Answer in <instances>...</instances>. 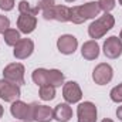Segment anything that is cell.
<instances>
[{
	"label": "cell",
	"instance_id": "1",
	"mask_svg": "<svg viewBox=\"0 0 122 122\" xmlns=\"http://www.w3.org/2000/svg\"><path fill=\"white\" fill-rule=\"evenodd\" d=\"M101 11L98 1H88L81 6H75L71 9V20L74 24H81L90 19H95Z\"/></svg>",
	"mask_w": 122,
	"mask_h": 122
},
{
	"label": "cell",
	"instance_id": "2",
	"mask_svg": "<svg viewBox=\"0 0 122 122\" xmlns=\"http://www.w3.org/2000/svg\"><path fill=\"white\" fill-rule=\"evenodd\" d=\"M115 24V19L112 14L109 13H105L104 16H101L99 19H97L95 21H92L88 27V34L90 37L97 40V38H101L104 37L108 31L111 30Z\"/></svg>",
	"mask_w": 122,
	"mask_h": 122
},
{
	"label": "cell",
	"instance_id": "3",
	"mask_svg": "<svg viewBox=\"0 0 122 122\" xmlns=\"http://www.w3.org/2000/svg\"><path fill=\"white\" fill-rule=\"evenodd\" d=\"M3 80L16 84V85H23L24 84V65L20 62H11L4 67L3 70Z\"/></svg>",
	"mask_w": 122,
	"mask_h": 122
},
{
	"label": "cell",
	"instance_id": "4",
	"mask_svg": "<svg viewBox=\"0 0 122 122\" xmlns=\"http://www.w3.org/2000/svg\"><path fill=\"white\" fill-rule=\"evenodd\" d=\"M114 77V70L107 62H99L92 71V80L98 85H107Z\"/></svg>",
	"mask_w": 122,
	"mask_h": 122
},
{
	"label": "cell",
	"instance_id": "5",
	"mask_svg": "<svg viewBox=\"0 0 122 122\" xmlns=\"http://www.w3.org/2000/svg\"><path fill=\"white\" fill-rule=\"evenodd\" d=\"M21 91L20 87L16 84H11L6 80H0V98L4 102H14L20 98Z\"/></svg>",
	"mask_w": 122,
	"mask_h": 122
},
{
	"label": "cell",
	"instance_id": "6",
	"mask_svg": "<svg viewBox=\"0 0 122 122\" xmlns=\"http://www.w3.org/2000/svg\"><path fill=\"white\" fill-rule=\"evenodd\" d=\"M97 115H98L97 107L91 101L81 102L77 108L78 122H97Z\"/></svg>",
	"mask_w": 122,
	"mask_h": 122
},
{
	"label": "cell",
	"instance_id": "7",
	"mask_svg": "<svg viewBox=\"0 0 122 122\" xmlns=\"http://www.w3.org/2000/svg\"><path fill=\"white\" fill-rule=\"evenodd\" d=\"M104 54L105 57L115 60L118 57H121L122 54V41L121 38H118L117 36H111L105 40L104 43Z\"/></svg>",
	"mask_w": 122,
	"mask_h": 122
},
{
	"label": "cell",
	"instance_id": "8",
	"mask_svg": "<svg viewBox=\"0 0 122 122\" xmlns=\"http://www.w3.org/2000/svg\"><path fill=\"white\" fill-rule=\"evenodd\" d=\"M62 97L68 104H77L82 98V91L75 81H68L62 85Z\"/></svg>",
	"mask_w": 122,
	"mask_h": 122
},
{
	"label": "cell",
	"instance_id": "9",
	"mask_svg": "<svg viewBox=\"0 0 122 122\" xmlns=\"http://www.w3.org/2000/svg\"><path fill=\"white\" fill-rule=\"evenodd\" d=\"M77 47H78V40L72 34H64L57 40V48L61 54H65V56L74 54Z\"/></svg>",
	"mask_w": 122,
	"mask_h": 122
},
{
	"label": "cell",
	"instance_id": "10",
	"mask_svg": "<svg viewBox=\"0 0 122 122\" xmlns=\"http://www.w3.org/2000/svg\"><path fill=\"white\" fill-rule=\"evenodd\" d=\"M34 51V43L31 38H21L16 46H14V50H13V54L17 60H24V58H29Z\"/></svg>",
	"mask_w": 122,
	"mask_h": 122
},
{
	"label": "cell",
	"instance_id": "11",
	"mask_svg": "<svg viewBox=\"0 0 122 122\" xmlns=\"http://www.w3.org/2000/svg\"><path fill=\"white\" fill-rule=\"evenodd\" d=\"M10 112L14 118L17 119H21L24 122H29V114H30V104H26L20 99L11 102V107H10Z\"/></svg>",
	"mask_w": 122,
	"mask_h": 122
},
{
	"label": "cell",
	"instance_id": "12",
	"mask_svg": "<svg viewBox=\"0 0 122 122\" xmlns=\"http://www.w3.org/2000/svg\"><path fill=\"white\" fill-rule=\"evenodd\" d=\"M17 27L24 34H30L37 27V17L31 14H20L17 19Z\"/></svg>",
	"mask_w": 122,
	"mask_h": 122
},
{
	"label": "cell",
	"instance_id": "13",
	"mask_svg": "<svg viewBox=\"0 0 122 122\" xmlns=\"http://www.w3.org/2000/svg\"><path fill=\"white\" fill-rule=\"evenodd\" d=\"M81 56L88 61L97 60L99 56V46L95 40H88L81 47Z\"/></svg>",
	"mask_w": 122,
	"mask_h": 122
},
{
	"label": "cell",
	"instance_id": "14",
	"mask_svg": "<svg viewBox=\"0 0 122 122\" xmlns=\"http://www.w3.org/2000/svg\"><path fill=\"white\" fill-rule=\"evenodd\" d=\"M54 119L58 122H68L71 118H72V109L70 107L68 102H62V104H58L54 109Z\"/></svg>",
	"mask_w": 122,
	"mask_h": 122
},
{
	"label": "cell",
	"instance_id": "15",
	"mask_svg": "<svg viewBox=\"0 0 122 122\" xmlns=\"http://www.w3.org/2000/svg\"><path fill=\"white\" fill-rule=\"evenodd\" d=\"M54 119V112L50 107L47 105H40L36 104V111H34V121L37 122H51Z\"/></svg>",
	"mask_w": 122,
	"mask_h": 122
},
{
	"label": "cell",
	"instance_id": "16",
	"mask_svg": "<svg viewBox=\"0 0 122 122\" xmlns=\"http://www.w3.org/2000/svg\"><path fill=\"white\" fill-rule=\"evenodd\" d=\"M38 9L46 20H54V9H56L54 0H41L38 3Z\"/></svg>",
	"mask_w": 122,
	"mask_h": 122
},
{
	"label": "cell",
	"instance_id": "17",
	"mask_svg": "<svg viewBox=\"0 0 122 122\" xmlns=\"http://www.w3.org/2000/svg\"><path fill=\"white\" fill-rule=\"evenodd\" d=\"M31 78H33L34 84L38 85V87L50 84L48 82V70H46V68H37V70H34L33 74H31Z\"/></svg>",
	"mask_w": 122,
	"mask_h": 122
},
{
	"label": "cell",
	"instance_id": "18",
	"mask_svg": "<svg viewBox=\"0 0 122 122\" xmlns=\"http://www.w3.org/2000/svg\"><path fill=\"white\" fill-rule=\"evenodd\" d=\"M54 20L61 21V23H67L71 20V9L67 6H57L54 9Z\"/></svg>",
	"mask_w": 122,
	"mask_h": 122
},
{
	"label": "cell",
	"instance_id": "19",
	"mask_svg": "<svg viewBox=\"0 0 122 122\" xmlns=\"http://www.w3.org/2000/svg\"><path fill=\"white\" fill-rule=\"evenodd\" d=\"M3 38H4V43L7 46H13V47L21 40L20 31H17L16 29H7V30L3 33Z\"/></svg>",
	"mask_w": 122,
	"mask_h": 122
},
{
	"label": "cell",
	"instance_id": "20",
	"mask_svg": "<svg viewBox=\"0 0 122 122\" xmlns=\"http://www.w3.org/2000/svg\"><path fill=\"white\" fill-rule=\"evenodd\" d=\"M48 82L53 87H61L64 85V74L61 72L60 70H48Z\"/></svg>",
	"mask_w": 122,
	"mask_h": 122
},
{
	"label": "cell",
	"instance_id": "21",
	"mask_svg": "<svg viewBox=\"0 0 122 122\" xmlns=\"http://www.w3.org/2000/svg\"><path fill=\"white\" fill-rule=\"evenodd\" d=\"M40 98L43 101H53L56 98V87H53L51 84H47V85H43L40 87Z\"/></svg>",
	"mask_w": 122,
	"mask_h": 122
},
{
	"label": "cell",
	"instance_id": "22",
	"mask_svg": "<svg viewBox=\"0 0 122 122\" xmlns=\"http://www.w3.org/2000/svg\"><path fill=\"white\" fill-rule=\"evenodd\" d=\"M19 11H20V14H31V16H36V14L40 13V9H38V6L37 7H31L29 1L21 0L19 3Z\"/></svg>",
	"mask_w": 122,
	"mask_h": 122
},
{
	"label": "cell",
	"instance_id": "23",
	"mask_svg": "<svg viewBox=\"0 0 122 122\" xmlns=\"http://www.w3.org/2000/svg\"><path fill=\"white\" fill-rule=\"evenodd\" d=\"M109 97H111V99H112L114 102H117V104H118V102H122V82L111 90Z\"/></svg>",
	"mask_w": 122,
	"mask_h": 122
},
{
	"label": "cell",
	"instance_id": "24",
	"mask_svg": "<svg viewBox=\"0 0 122 122\" xmlns=\"http://www.w3.org/2000/svg\"><path fill=\"white\" fill-rule=\"evenodd\" d=\"M98 4H99V9L102 11L109 13L115 7V0H98Z\"/></svg>",
	"mask_w": 122,
	"mask_h": 122
},
{
	"label": "cell",
	"instance_id": "25",
	"mask_svg": "<svg viewBox=\"0 0 122 122\" xmlns=\"http://www.w3.org/2000/svg\"><path fill=\"white\" fill-rule=\"evenodd\" d=\"M0 9L4 11H10L14 9V0H0Z\"/></svg>",
	"mask_w": 122,
	"mask_h": 122
},
{
	"label": "cell",
	"instance_id": "26",
	"mask_svg": "<svg viewBox=\"0 0 122 122\" xmlns=\"http://www.w3.org/2000/svg\"><path fill=\"white\" fill-rule=\"evenodd\" d=\"M7 29H10V20L6 16L0 14V33H4Z\"/></svg>",
	"mask_w": 122,
	"mask_h": 122
},
{
	"label": "cell",
	"instance_id": "27",
	"mask_svg": "<svg viewBox=\"0 0 122 122\" xmlns=\"http://www.w3.org/2000/svg\"><path fill=\"white\" fill-rule=\"evenodd\" d=\"M36 104L37 102H33L30 104V114H29V122L34 121V111H36Z\"/></svg>",
	"mask_w": 122,
	"mask_h": 122
},
{
	"label": "cell",
	"instance_id": "28",
	"mask_svg": "<svg viewBox=\"0 0 122 122\" xmlns=\"http://www.w3.org/2000/svg\"><path fill=\"white\" fill-rule=\"evenodd\" d=\"M117 117H118V119H121L122 121V105L121 107H118V109H117Z\"/></svg>",
	"mask_w": 122,
	"mask_h": 122
},
{
	"label": "cell",
	"instance_id": "29",
	"mask_svg": "<svg viewBox=\"0 0 122 122\" xmlns=\"http://www.w3.org/2000/svg\"><path fill=\"white\" fill-rule=\"evenodd\" d=\"M3 114H4V109H3V107H1V105H0V118H1V117H3Z\"/></svg>",
	"mask_w": 122,
	"mask_h": 122
},
{
	"label": "cell",
	"instance_id": "30",
	"mask_svg": "<svg viewBox=\"0 0 122 122\" xmlns=\"http://www.w3.org/2000/svg\"><path fill=\"white\" fill-rule=\"evenodd\" d=\"M101 122H114L112 119H109V118H105V119H102Z\"/></svg>",
	"mask_w": 122,
	"mask_h": 122
},
{
	"label": "cell",
	"instance_id": "31",
	"mask_svg": "<svg viewBox=\"0 0 122 122\" xmlns=\"http://www.w3.org/2000/svg\"><path fill=\"white\" fill-rule=\"evenodd\" d=\"M67 3H72V1H75V0H65Z\"/></svg>",
	"mask_w": 122,
	"mask_h": 122
},
{
	"label": "cell",
	"instance_id": "32",
	"mask_svg": "<svg viewBox=\"0 0 122 122\" xmlns=\"http://www.w3.org/2000/svg\"><path fill=\"white\" fill-rule=\"evenodd\" d=\"M119 38H121V41H122V30H121V34H119Z\"/></svg>",
	"mask_w": 122,
	"mask_h": 122
},
{
	"label": "cell",
	"instance_id": "33",
	"mask_svg": "<svg viewBox=\"0 0 122 122\" xmlns=\"http://www.w3.org/2000/svg\"><path fill=\"white\" fill-rule=\"evenodd\" d=\"M118 3H119V4L122 6V0H118Z\"/></svg>",
	"mask_w": 122,
	"mask_h": 122
}]
</instances>
